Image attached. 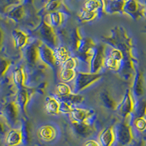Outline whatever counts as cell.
Wrapping results in <instances>:
<instances>
[{
    "label": "cell",
    "mask_w": 146,
    "mask_h": 146,
    "mask_svg": "<svg viewBox=\"0 0 146 146\" xmlns=\"http://www.w3.org/2000/svg\"><path fill=\"white\" fill-rule=\"evenodd\" d=\"M84 100V97L79 94H70L66 96L60 97V101H63L70 105H78L82 103Z\"/></svg>",
    "instance_id": "603a6c76"
},
{
    "label": "cell",
    "mask_w": 146,
    "mask_h": 146,
    "mask_svg": "<svg viewBox=\"0 0 146 146\" xmlns=\"http://www.w3.org/2000/svg\"><path fill=\"white\" fill-rule=\"evenodd\" d=\"M144 5H145V17H146V2Z\"/></svg>",
    "instance_id": "60d3db41"
},
{
    "label": "cell",
    "mask_w": 146,
    "mask_h": 146,
    "mask_svg": "<svg viewBox=\"0 0 146 146\" xmlns=\"http://www.w3.org/2000/svg\"><path fill=\"white\" fill-rule=\"evenodd\" d=\"M135 118H143L146 116V100H139L137 104H135Z\"/></svg>",
    "instance_id": "83f0119b"
},
{
    "label": "cell",
    "mask_w": 146,
    "mask_h": 146,
    "mask_svg": "<svg viewBox=\"0 0 146 146\" xmlns=\"http://www.w3.org/2000/svg\"><path fill=\"white\" fill-rule=\"evenodd\" d=\"M8 66V63L5 60H0V75H2L5 72Z\"/></svg>",
    "instance_id": "74e56055"
},
{
    "label": "cell",
    "mask_w": 146,
    "mask_h": 146,
    "mask_svg": "<svg viewBox=\"0 0 146 146\" xmlns=\"http://www.w3.org/2000/svg\"><path fill=\"white\" fill-rule=\"evenodd\" d=\"M134 125L135 128L139 131L144 132L146 131V118L145 117L143 118H135L134 121Z\"/></svg>",
    "instance_id": "836d02e7"
},
{
    "label": "cell",
    "mask_w": 146,
    "mask_h": 146,
    "mask_svg": "<svg viewBox=\"0 0 146 146\" xmlns=\"http://www.w3.org/2000/svg\"><path fill=\"white\" fill-rule=\"evenodd\" d=\"M77 66V60L74 57H71L62 64V70H75Z\"/></svg>",
    "instance_id": "d6a6232c"
},
{
    "label": "cell",
    "mask_w": 146,
    "mask_h": 146,
    "mask_svg": "<svg viewBox=\"0 0 146 146\" xmlns=\"http://www.w3.org/2000/svg\"><path fill=\"white\" fill-rule=\"evenodd\" d=\"M36 32V35L39 36L41 40V42L46 44L52 49H55L58 46V38L54 31V28L48 25L43 20L37 27Z\"/></svg>",
    "instance_id": "7a4b0ae2"
},
{
    "label": "cell",
    "mask_w": 146,
    "mask_h": 146,
    "mask_svg": "<svg viewBox=\"0 0 146 146\" xmlns=\"http://www.w3.org/2000/svg\"><path fill=\"white\" fill-rule=\"evenodd\" d=\"M72 126L75 134L81 137H88L94 131V126L88 123V121L76 122L73 121L72 123Z\"/></svg>",
    "instance_id": "ba28073f"
},
{
    "label": "cell",
    "mask_w": 146,
    "mask_h": 146,
    "mask_svg": "<svg viewBox=\"0 0 146 146\" xmlns=\"http://www.w3.org/2000/svg\"><path fill=\"white\" fill-rule=\"evenodd\" d=\"M39 55H40V62L52 68L55 71L56 70L58 62L55 58L53 49L41 41L39 45Z\"/></svg>",
    "instance_id": "5b68a950"
},
{
    "label": "cell",
    "mask_w": 146,
    "mask_h": 146,
    "mask_svg": "<svg viewBox=\"0 0 146 146\" xmlns=\"http://www.w3.org/2000/svg\"><path fill=\"white\" fill-rule=\"evenodd\" d=\"M83 146H101V145L98 142L93 140V139H90V140L86 142L84 145H83Z\"/></svg>",
    "instance_id": "f35d334b"
},
{
    "label": "cell",
    "mask_w": 146,
    "mask_h": 146,
    "mask_svg": "<svg viewBox=\"0 0 146 146\" xmlns=\"http://www.w3.org/2000/svg\"><path fill=\"white\" fill-rule=\"evenodd\" d=\"M98 15L99 13L97 12H91L85 10V9H82L79 14V19L81 22L86 23V22H90L95 20Z\"/></svg>",
    "instance_id": "484cf974"
},
{
    "label": "cell",
    "mask_w": 146,
    "mask_h": 146,
    "mask_svg": "<svg viewBox=\"0 0 146 146\" xmlns=\"http://www.w3.org/2000/svg\"><path fill=\"white\" fill-rule=\"evenodd\" d=\"M72 107L68 103L63 101H60V113H70L72 110Z\"/></svg>",
    "instance_id": "d590c367"
},
{
    "label": "cell",
    "mask_w": 146,
    "mask_h": 146,
    "mask_svg": "<svg viewBox=\"0 0 146 146\" xmlns=\"http://www.w3.org/2000/svg\"><path fill=\"white\" fill-rule=\"evenodd\" d=\"M115 139L113 127H108L103 130L100 135V143L102 146H112Z\"/></svg>",
    "instance_id": "9a60e30c"
},
{
    "label": "cell",
    "mask_w": 146,
    "mask_h": 146,
    "mask_svg": "<svg viewBox=\"0 0 146 146\" xmlns=\"http://www.w3.org/2000/svg\"><path fill=\"white\" fill-rule=\"evenodd\" d=\"M22 0H0V5L4 6H13V5L21 2Z\"/></svg>",
    "instance_id": "8d00e7d4"
},
{
    "label": "cell",
    "mask_w": 146,
    "mask_h": 146,
    "mask_svg": "<svg viewBox=\"0 0 146 146\" xmlns=\"http://www.w3.org/2000/svg\"><path fill=\"white\" fill-rule=\"evenodd\" d=\"M105 0H86L83 9L91 12H105Z\"/></svg>",
    "instance_id": "2e32d148"
},
{
    "label": "cell",
    "mask_w": 146,
    "mask_h": 146,
    "mask_svg": "<svg viewBox=\"0 0 146 146\" xmlns=\"http://www.w3.org/2000/svg\"><path fill=\"white\" fill-rule=\"evenodd\" d=\"M29 102V94L28 91L25 88H21L17 96V102L18 105L23 110H25L26 106Z\"/></svg>",
    "instance_id": "d4e9b609"
},
{
    "label": "cell",
    "mask_w": 146,
    "mask_h": 146,
    "mask_svg": "<svg viewBox=\"0 0 146 146\" xmlns=\"http://www.w3.org/2000/svg\"><path fill=\"white\" fill-rule=\"evenodd\" d=\"M5 132V127L4 125L0 122V134H3Z\"/></svg>",
    "instance_id": "ab89813d"
},
{
    "label": "cell",
    "mask_w": 146,
    "mask_h": 146,
    "mask_svg": "<svg viewBox=\"0 0 146 146\" xmlns=\"http://www.w3.org/2000/svg\"><path fill=\"white\" fill-rule=\"evenodd\" d=\"M5 116L10 123H15L18 119V106L14 103H10L4 109Z\"/></svg>",
    "instance_id": "ffe728a7"
},
{
    "label": "cell",
    "mask_w": 146,
    "mask_h": 146,
    "mask_svg": "<svg viewBox=\"0 0 146 146\" xmlns=\"http://www.w3.org/2000/svg\"><path fill=\"white\" fill-rule=\"evenodd\" d=\"M55 58L58 63L62 64L70 57L68 49L64 46H58L53 49Z\"/></svg>",
    "instance_id": "7402d4cb"
},
{
    "label": "cell",
    "mask_w": 146,
    "mask_h": 146,
    "mask_svg": "<svg viewBox=\"0 0 146 146\" xmlns=\"http://www.w3.org/2000/svg\"><path fill=\"white\" fill-rule=\"evenodd\" d=\"M109 56L120 62H121L124 59V56H123V52L118 48H112V50L110 52Z\"/></svg>",
    "instance_id": "e575fe53"
},
{
    "label": "cell",
    "mask_w": 146,
    "mask_h": 146,
    "mask_svg": "<svg viewBox=\"0 0 146 146\" xmlns=\"http://www.w3.org/2000/svg\"><path fill=\"white\" fill-rule=\"evenodd\" d=\"M38 135L42 140L50 141L55 138L56 135V131L55 128L51 125H44L40 128Z\"/></svg>",
    "instance_id": "e0dca14e"
},
{
    "label": "cell",
    "mask_w": 146,
    "mask_h": 146,
    "mask_svg": "<svg viewBox=\"0 0 146 146\" xmlns=\"http://www.w3.org/2000/svg\"><path fill=\"white\" fill-rule=\"evenodd\" d=\"M77 73L75 70H62L60 72V78L64 83H70L75 80Z\"/></svg>",
    "instance_id": "f1b7e54d"
},
{
    "label": "cell",
    "mask_w": 146,
    "mask_h": 146,
    "mask_svg": "<svg viewBox=\"0 0 146 146\" xmlns=\"http://www.w3.org/2000/svg\"><path fill=\"white\" fill-rule=\"evenodd\" d=\"M43 21L53 28H56L62 25L64 21V14L58 10L52 12L45 15Z\"/></svg>",
    "instance_id": "30bf717a"
},
{
    "label": "cell",
    "mask_w": 146,
    "mask_h": 146,
    "mask_svg": "<svg viewBox=\"0 0 146 146\" xmlns=\"http://www.w3.org/2000/svg\"><path fill=\"white\" fill-rule=\"evenodd\" d=\"M22 139L21 134L17 130H12L7 137V143L9 145L13 146L19 144Z\"/></svg>",
    "instance_id": "4316f807"
},
{
    "label": "cell",
    "mask_w": 146,
    "mask_h": 146,
    "mask_svg": "<svg viewBox=\"0 0 146 146\" xmlns=\"http://www.w3.org/2000/svg\"><path fill=\"white\" fill-rule=\"evenodd\" d=\"M105 50V48L103 45H98L94 48L89 62L90 72L100 73V71L104 66L106 58Z\"/></svg>",
    "instance_id": "3957f363"
},
{
    "label": "cell",
    "mask_w": 146,
    "mask_h": 146,
    "mask_svg": "<svg viewBox=\"0 0 146 146\" xmlns=\"http://www.w3.org/2000/svg\"><path fill=\"white\" fill-rule=\"evenodd\" d=\"M100 99L101 102L106 108L110 110H115L118 108V105L111 96V94L108 91H103L100 94Z\"/></svg>",
    "instance_id": "44dd1931"
},
{
    "label": "cell",
    "mask_w": 146,
    "mask_h": 146,
    "mask_svg": "<svg viewBox=\"0 0 146 146\" xmlns=\"http://www.w3.org/2000/svg\"><path fill=\"white\" fill-rule=\"evenodd\" d=\"M56 91L60 97L66 96L72 94L71 88L66 83H59L56 86Z\"/></svg>",
    "instance_id": "1f68e13d"
},
{
    "label": "cell",
    "mask_w": 146,
    "mask_h": 146,
    "mask_svg": "<svg viewBox=\"0 0 146 146\" xmlns=\"http://www.w3.org/2000/svg\"><path fill=\"white\" fill-rule=\"evenodd\" d=\"M132 91L134 96L140 98L145 93V79L143 72L137 71L135 75L134 83H133Z\"/></svg>",
    "instance_id": "8fae6325"
},
{
    "label": "cell",
    "mask_w": 146,
    "mask_h": 146,
    "mask_svg": "<svg viewBox=\"0 0 146 146\" xmlns=\"http://www.w3.org/2000/svg\"><path fill=\"white\" fill-rule=\"evenodd\" d=\"M13 37L17 48H23L28 42V36L21 30H14L13 32Z\"/></svg>",
    "instance_id": "d6986e66"
},
{
    "label": "cell",
    "mask_w": 146,
    "mask_h": 146,
    "mask_svg": "<svg viewBox=\"0 0 146 146\" xmlns=\"http://www.w3.org/2000/svg\"><path fill=\"white\" fill-rule=\"evenodd\" d=\"M1 40H2V32H1V30H0V42H1Z\"/></svg>",
    "instance_id": "b9f144b4"
},
{
    "label": "cell",
    "mask_w": 146,
    "mask_h": 146,
    "mask_svg": "<svg viewBox=\"0 0 146 146\" xmlns=\"http://www.w3.org/2000/svg\"><path fill=\"white\" fill-rule=\"evenodd\" d=\"M114 131L115 139L121 145H127L132 140L133 135L131 128L126 121H122L118 123L115 127V130Z\"/></svg>",
    "instance_id": "277c9868"
},
{
    "label": "cell",
    "mask_w": 146,
    "mask_h": 146,
    "mask_svg": "<svg viewBox=\"0 0 146 146\" xmlns=\"http://www.w3.org/2000/svg\"><path fill=\"white\" fill-rule=\"evenodd\" d=\"M135 108V102L133 99V96L129 89L126 91L123 100L120 104H118V111L123 117L126 118L130 114L134 113Z\"/></svg>",
    "instance_id": "52a82bcc"
},
{
    "label": "cell",
    "mask_w": 146,
    "mask_h": 146,
    "mask_svg": "<svg viewBox=\"0 0 146 146\" xmlns=\"http://www.w3.org/2000/svg\"><path fill=\"white\" fill-rule=\"evenodd\" d=\"M26 13L25 7L23 2H19L18 4L13 5L11 8L7 13V15L15 21H20L24 18Z\"/></svg>",
    "instance_id": "4fadbf2b"
},
{
    "label": "cell",
    "mask_w": 146,
    "mask_h": 146,
    "mask_svg": "<svg viewBox=\"0 0 146 146\" xmlns=\"http://www.w3.org/2000/svg\"><path fill=\"white\" fill-rule=\"evenodd\" d=\"M123 13L129 15L135 20H137L142 17L145 16V5L138 0H126Z\"/></svg>",
    "instance_id": "8992f818"
},
{
    "label": "cell",
    "mask_w": 146,
    "mask_h": 146,
    "mask_svg": "<svg viewBox=\"0 0 146 146\" xmlns=\"http://www.w3.org/2000/svg\"><path fill=\"white\" fill-rule=\"evenodd\" d=\"M102 77V75L100 72H78L74 82V92L75 94L80 93V91L98 81Z\"/></svg>",
    "instance_id": "6da1fadb"
},
{
    "label": "cell",
    "mask_w": 146,
    "mask_h": 146,
    "mask_svg": "<svg viewBox=\"0 0 146 146\" xmlns=\"http://www.w3.org/2000/svg\"><path fill=\"white\" fill-rule=\"evenodd\" d=\"M62 5V0H47L42 11L46 15L52 12L57 11Z\"/></svg>",
    "instance_id": "cb8c5ba5"
},
{
    "label": "cell",
    "mask_w": 146,
    "mask_h": 146,
    "mask_svg": "<svg viewBox=\"0 0 146 146\" xmlns=\"http://www.w3.org/2000/svg\"><path fill=\"white\" fill-rule=\"evenodd\" d=\"M126 0H105V12L108 14L123 13Z\"/></svg>",
    "instance_id": "7c38bea8"
},
{
    "label": "cell",
    "mask_w": 146,
    "mask_h": 146,
    "mask_svg": "<svg viewBox=\"0 0 146 146\" xmlns=\"http://www.w3.org/2000/svg\"><path fill=\"white\" fill-rule=\"evenodd\" d=\"M45 108L48 114H58L60 113V102L54 97L48 96L45 100Z\"/></svg>",
    "instance_id": "ac0fdd59"
},
{
    "label": "cell",
    "mask_w": 146,
    "mask_h": 146,
    "mask_svg": "<svg viewBox=\"0 0 146 146\" xmlns=\"http://www.w3.org/2000/svg\"><path fill=\"white\" fill-rule=\"evenodd\" d=\"M104 66H106L107 68H108L110 70L118 71L121 67V62L114 59V58H112L111 56H110L109 55H108V56H106V58H105Z\"/></svg>",
    "instance_id": "4dcf8cb0"
},
{
    "label": "cell",
    "mask_w": 146,
    "mask_h": 146,
    "mask_svg": "<svg viewBox=\"0 0 146 146\" xmlns=\"http://www.w3.org/2000/svg\"><path fill=\"white\" fill-rule=\"evenodd\" d=\"M13 80L15 85L18 88H23L24 81H25V75L22 69H17L14 71Z\"/></svg>",
    "instance_id": "f546056e"
},
{
    "label": "cell",
    "mask_w": 146,
    "mask_h": 146,
    "mask_svg": "<svg viewBox=\"0 0 146 146\" xmlns=\"http://www.w3.org/2000/svg\"><path fill=\"white\" fill-rule=\"evenodd\" d=\"M39 45L40 43L33 42L26 48L24 56L27 62L30 65H36L40 61L39 55Z\"/></svg>",
    "instance_id": "9c48e42d"
},
{
    "label": "cell",
    "mask_w": 146,
    "mask_h": 146,
    "mask_svg": "<svg viewBox=\"0 0 146 146\" xmlns=\"http://www.w3.org/2000/svg\"><path fill=\"white\" fill-rule=\"evenodd\" d=\"M70 114L74 121L86 122V121H88V118H91L93 113H91L89 110L80 108H73Z\"/></svg>",
    "instance_id": "5bb4252c"
}]
</instances>
